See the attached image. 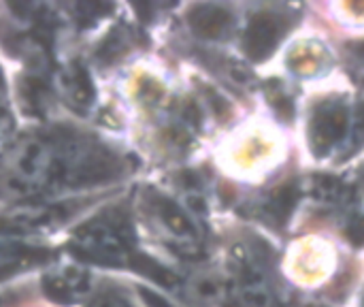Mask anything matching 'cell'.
<instances>
[{"label": "cell", "mask_w": 364, "mask_h": 307, "mask_svg": "<svg viewBox=\"0 0 364 307\" xmlns=\"http://www.w3.org/2000/svg\"><path fill=\"white\" fill-rule=\"evenodd\" d=\"M284 36V26L279 24L277 17L273 15H258L252 19L245 38H243V47L245 53L260 62L264 58H269L273 53V49L277 47L279 38Z\"/></svg>", "instance_id": "6da1fadb"}, {"label": "cell", "mask_w": 364, "mask_h": 307, "mask_svg": "<svg viewBox=\"0 0 364 307\" xmlns=\"http://www.w3.org/2000/svg\"><path fill=\"white\" fill-rule=\"evenodd\" d=\"M346 128H348V113L343 107H337V105L322 107L314 115L311 126H309L314 152L324 154L331 145H335L346 135Z\"/></svg>", "instance_id": "7a4b0ae2"}, {"label": "cell", "mask_w": 364, "mask_h": 307, "mask_svg": "<svg viewBox=\"0 0 364 307\" xmlns=\"http://www.w3.org/2000/svg\"><path fill=\"white\" fill-rule=\"evenodd\" d=\"M190 24L198 34L215 38V36H222L228 30L230 13L224 11V9H218V6H200V9H196L192 13Z\"/></svg>", "instance_id": "3957f363"}, {"label": "cell", "mask_w": 364, "mask_h": 307, "mask_svg": "<svg viewBox=\"0 0 364 307\" xmlns=\"http://www.w3.org/2000/svg\"><path fill=\"white\" fill-rule=\"evenodd\" d=\"M296 201H299L296 188H294L292 184H286V186H282V188L273 194V199L269 201L267 214H269L275 222L284 224V222L292 216V212H294V207H296Z\"/></svg>", "instance_id": "277c9868"}, {"label": "cell", "mask_w": 364, "mask_h": 307, "mask_svg": "<svg viewBox=\"0 0 364 307\" xmlns=\"http://www.w3.org/2000/svg\"><path fill=\"white\" fill-rule=\"evenodd\" d=\"M158 207H160V214H162L164 222L171 227V231H175L177 235H192V233H194L190 220L179 212L177 205H173L171 201H162V199H160Z\"/></svg>", "instance_id": "5b68a950"}, {"label": "cell", "mask_w": 364, "mask_h": 307, "mask_svg": "<svg viewBox=\"0 0 364 307\" xmlns=\"http://www.w3.org/2000/svg\"><path fill=\"white\" fill-rule=\"evenodd\" d=\"M348 239L354 246H364V218H356L350 227H348Z\"/></svg>", "instance_id": "8992f818"}, {"label": "cell", "mask_w": 364, "mask_h": 307, "mask_svg": "<svg viewBox=\"0 0 364 307\" xmlns=\"http://www.w3.org/2000/svg\"><path fill=\"white\" fill-rule=\"evenodd\" d=\"M354 143L356 147L364 143V105L358 109V115H356V128H354Z\"/></svg>", "instance_id": "52a82bcc"}, {"label": "cell", "mask_w": 364, "mask_h": 307, "mask_svg": "<svg viewBox=\"0 0 364 307\" xmlns=\"http://www.w3.org/2000/svg\"><path fill=\"white\" fill-rule=\"evenodd\" d=\"M143 297L149 301V306L151 307H171L168 303H166V301H164V299H162V297H158V295H151L149 291H143Z\"/></svg>", "instance_id": "ba28073f"}, {"label": "cell", "mask_w": 364, "mask_h": 307, "mask_svg": "<svg viewBox=\"0 0 364 307\" xmlns=\"http://www.w3.org/2000/svg\"><path fill=\"white\" fill-rule=\"evenodd\" d=\"M100 307H124V306H119V303H113V301H109V303H102Z\"/></svg>", "instance_id": "9c48e42d"}, {"label": "cell", "mask_w": 364, "mask_h": 307, "mask_svg": "<svg viewBox=\"0 0 364 307\" xmlns=\"http://www.w3.org/2000/svg\"><path fill=\"white\" fill-rule=\"evenodd\" d=\"M363 56H364V49H363Z\"/></svg>", "instance_id": "30bf717a"}]
</instances>
